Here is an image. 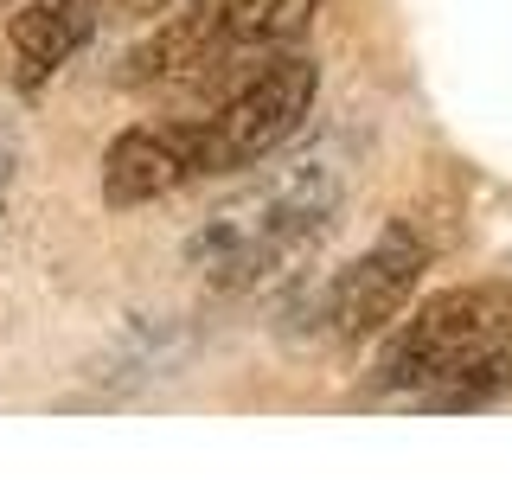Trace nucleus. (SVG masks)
Wrapping results in <instances>:
<instances>
[{
  "mask_svg": "<svg viewBox=\"0 0 512 480\" xmlns=\"http://www.w3.org/2000/svg\"><path fill=\"white\" fill-rule=\"evenodd\" d=\"M512 346V282H461L416 308L378 346L372 384L378 391H448L474 365L506 359Z\"/></svg>",
  "mask_w": 512,
  "mask_h": 480,
  "instance_id": "f257e3e1",
  "label": "nucleus"
},
{
  "mask_svg": "<svg viewBox=\"0 0 512 480\" xmlns=\"http://www.w3.org/2000/svg\"><path fill=\"white\" fill-rule=\"evenodd\" d=\"M314 7L320 0H212V13H218L231 45H276V39L308 26Z\"/></svg>",
  "mask_w": 512,
  "mask_h": 480,
  "instance_id": "0eeeda50",
  "label": "nucleus"
},
{
  "mask_svg": "<svg viewBox=\"0 0 512 480\" xmlns=\"http://www.w3.org/2000/svg\"><path fill=\"white\" fill-rule=\"evenodd\" d=\"M173 0H96V20H154Z\"/></svg>",
  "mask_w": 512,
  "mask_h": 480,
  "instance_id": "6e6552de",
  "label": "nucleus"
},
{
  "mask_svg": "<svg viewBox=\"0 0 512 480\" xmlns=\"http://www.w3.org/2000/svg\"><path fill=\"white\" fill-rule=\"evenodd\" d=\"M429 250L416 244L410 231H384L365 256H352V263L333 276V295H327V327L340 333V340H365V333L391 327L397 314H404L416 276H423Z\"/></svg>",
  "mask_w": 512,
  "mask_h": 480,
  "instance_id": "7ed1b4c3",
  "label": "nucleus"
},
{
  "mask_svg": "<svg viewBox=\"0 0 512 480\" xmlns=\"http://www.w3.org/2000/svg\"><path fill=\"white\" fill-rule=\"evenodd\" d=\"M218 45H231V39H224V26H218L212 0H205L199 13H173L167 26H154L148 39H141L135 52L122 58L116 84H122V90H160V84H186V77H199L205 64L218 58Z\"/></svg>",
  "mask_w": 512,
  "mask_h": 480,
  "instance_id": "423d86ee",
  "label": "nucleus"
},
{
  "mask_svg": "<svg viewBox=\"0 0 512 480\" xmlns=\"http://www.w3.org/2000/svg\"><path fill=\"white\" fill-rule=\"evenodd\" d=\"M0 7H13V0H0Z\"/></svg>",
  "mask_w": 512,
  "mask_h": 480,
  "instance_id": "1a4fd4ad",
  "label": "nucleus"
},
{
  "mask_svg": "<svg viewBox=\"0 0 512 480\" xmlns=\"http://www.w3.org/2000/svg\"><path fill=\"white\" fill-rule=\"evenodd\" d=\"M192 180V141L186 122H148V128H128V135L109 141L103 154V199L128 212V205H154L167 199L173 186Z\"/></svg>",
  "mask_w": 512,
  "mask_h": 480,
  "instance_id": "39448f33",
  "label": "nucleus"
},
{
  "mask_svg": "<svg viewBox=\"0 0 512 480\" xmlns=\"http://www.w3.org/2000/svg\"><path fill=\"white\" fill-rule=\"evenodd\" d=\"M96 32V0H32L13 13L7 26V84L32 96L84 52V39Z\"/></svg>",
  "mask_w": 512,
  "mask_h": 480,
  "instance_id": "20e7f679",
  "label": "nucleus"
},
{
  "mask_svg": "<svg viewBox=\"0 0 512 480\" xmlns=\"http://www.w3.org/2000/svg\"><path fill=\"white\" fill-rule=\"evenodd\" d=\"M314 90H320L314 58H269L263 71L237 96H224L205 122H186L192 180H205V173H244L256 160H269L301 122H308Z\"/></svg>",
  "mask_w": 512,
  "mask_h": 480,
  "instance_id": "f03ea898",
  "label": "nucleus"
}]
</instances>
